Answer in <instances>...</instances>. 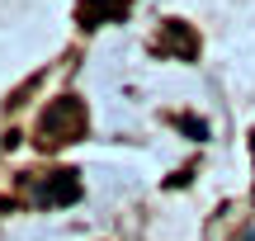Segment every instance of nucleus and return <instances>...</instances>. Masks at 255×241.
Listing matches in <instances>:
<instances>
[{
    "instance_id": "39448f33",
    "label": "nucleus",
    "mask_w": 255,
    "mask_h": 241,
    "mask_svg": "<svg viewBox=\"0 0 255 241\" xmlns=\"http://www.w3.org/2000/svg\"><path fill=\"white\" fill-rule=\"evenodd\" d=\"M241 241H255V227H251V232H246V237H241Z\"/></svg>"
},
{
    "instance_id": "f03ea898",
    "label": "nucleus",
    "mask_w": 255,
    "mask_h": 241,
    "mask_svg": "<svg viewBox=\"0 0 255 241\" xmlns=\"http://www.w3.org/2000/svg\"><path fill=\"white\" fill-rule=\"evenodd\" d=\"M76 194H81V180H76L71 170H57V175L43 185V204H71Z\"/></svg>"
},
{
    "instance_id": "7ed1b4c3",
    "label": "nucleus",
    "mask_w": 255,
    "mask_h": 241,
    "mask_svg": "<svg viewBox=\"0 0 255 241\" xmlns=\"http://www.w3.org/2000/svg\"><path fill=\"white\" fill-rule=\"evenodd\" d=\"M132 0H81V24L85 28H100L109 14H119V9H128Z\"/></svg>"
},
{
    "instance_id": "20e7f679",
    "label": "nucleus",
    "mask_w": 255,
    "mask_h": 241,
    "mask_svg": "<svg viewBox=\"0 0 255 241\" xmlns=\"http://www.w3.org/2000/svg\"><path fill=\"white\" fill-rule=\"evenodd\" d=\"M156 47H161V52H180V57H194V47H199V43L189 38V28H184V24H170V28H165V38H161Z\"/></svg>"
},
{
    "instance_id": "f257e3e1",
    "label": "nucleus",
    "mask_w": 255,
    "mask_h": 241,
    "mask_svg": "<svg viewBox=\"0 0 255 241\" xmlns=\"http://www.w3.org/2000/svg\"><path fill=\"white\" fill-rule=\"evenodd\" d=\"M43 142H71L76 132L85 128V109H81V100H57V104H47V114H43Z\"/></svg>"
}]
</instances>
